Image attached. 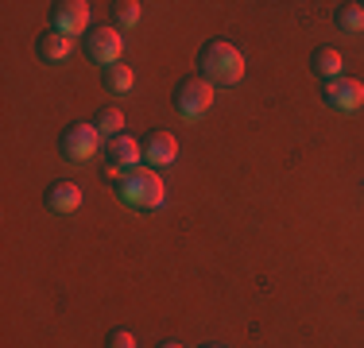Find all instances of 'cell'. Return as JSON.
I'll use <instances>...</instances> for the list:
<instances>
[{
	"instance_id": "obj_14",
	"label": "cell",
	"mask_w": 364,
	"mask_h": 348,
	"mask_svg": "<svg viewBox=\"0 0 364 348\" xmlns=\"http://www.w3.org/2000/svg\"><path fill=\"white\" fill-rule=\"evenodd\" d=\"M93 128L101 132V139H117L124 136V112L117 109V104H105V109L93 116Z\"/></svg>"
},
{
	"instance_id": "obj_17",
	"label": "cell",
	"mask_w": 364,
	"mask_h": 348,
	"mask_svg": "<svg viewBox=\"0 0 364 348\" xmlns=\"http://www.w3.org/2000/svg\"><path fill=\"white\" fill-rule=\"evenodd\" d=\"M105 348H136V337L128 333V329H109Z\"/></svg>"
},
{
	"instance_id": "obj_8",
	"label": "cell",
	"mask_w": 364,
	"mask_h": 348,
	"mask_svg": "<svg viewBox=\"0 0 364 348\" xmlns=\"http://www.w3.org/2000/svg\"><path fill=\"white\" fill-rule=\"evenodd\" d=\"M175 159H178V139H175V132H167V128L147 132V139H144V163H147V167L163 170V167H171Z\"/></svg>"
},
{
	"instance_id": "obj_11",
	"label": "cell",
	"mask_w": 364,
	"mask_h": 348,
	"mask_svg": "<svg viewBox=\"0 0 364 348\" xmlns=\"http://www.w3.org/2000/svg\"><path fill=\"white\" fill-rule=\"evenodd\" d=\"M36 55L47 66H58V62H66V58L74 55V39H70V35H63V31H43L36 39Z\"/></svg>"
},
{
	"instance_id": "obj_9",
	"label": "cell",
	"mask_w": 364,
	"mask_h": 348,
	"mask_svg": "<svg viewBox=\"0 0 364 348\" xmlns=\"http://www.w3.org/2000/svg\"><path fill=\"white\" fill-rule=\"evenodd\" d=\"M105 159L112 163L117 170H136L144 163V143L132 136H117V139H105Z\"/></svg>"
},
{
	"instance_id": "obj_10",
	"label": "cell",
	"mask_w": 364,
	"mask_h": 348,
	"mask_svg": "<svg viewBox=\"0 0 364 348\" xmlns=\"http://www.w3.org/2000/svg\"><path fill=\"white\" fill-rule=\"evenodd\" d=\"M43 205H47L50 213H77V209H82V186L70 178L50 182L47 194H43Z\"/></svg>"
},
{
	"instance_id": "obj_12",
	"label": "cell",
	"mask_w": 364,
	"mask_h": 348,
	"mask_svg": "<svg viewBox=\"0 0 364 348\" xmlns=\"http://www.w3.org/2000/svg\"><path fill=\"white\" fill-rule=\"evenodd\" d=\"M310 70H314L322 82H337L345 70V58L337 47H314V55H310Z\"/></svg>"
},
{
	"instance_id": "obj_15",
	"label": "cell",
	"mask_w": 364,
	"mask_h": 348,
	"mask_svg": "<svg viewBox=\"0 0 364 348\" xmlns=\"http://www.w3.org/2000/svg\"><path fill=\"white\" fill-rule=\"evenodd\" d=\"M333 20H337V28L349 31V35L364 31V4H357V0H345V4H337Z\"/></svg>"
},
{
	"instance_id": "obj_6",
	"label": "cell",
	"mask_w": 364,
	"mask_h": 348,
	"mask_svg": "<svg viewBox=\"0 0 364 348\" xmlns=\"http://www.w3.org/2000/svg\"><path fill=\"white\" fill-rule=\"evenodd\" d=\"M120 55H124V39H120V31L112 28V23H105V28H90V35H85V58L97 66H117Z\"/></svg>"
},
{
	"instance_id": "obj_18",
	"label": "cell",
	"mask_w": 364,
	"mask_h": 348,
	"mask_svg": "<svg viewBox=\"0 0 364 348\" xmlns=\"http://www.w3.org/2000/svg\"><path fill=\"white\" fill-rule=\"evenodd\" d=\"M159 348H182V344H178V341H163Z\"/></svg>"
},
{
	"instance_id": "obj_13",
	"label": "cell",
	"mask_w": 364,
	"mask_h": 348,
	"mask_svg": "<svg viewBox=\"0 0 364 348\" xmlns=\"http://www.w3.org/2000/svg\"><path fill=\"white\" fill-rule=\"evenodd\" d=\"M101 85H105L109 93H117V97H124V93L136 89V70L124 66V62H117V66H109L105 74H101Z\"/></svg>"
},
{
	"instance_id": "obj_4",
	"label": "cell",
	"mask_w": 364,
	"mask_h": 348,
	"mask_svg": "<svg viewBox=\"0 0 364 348\" xmlns=\"http://www.w3.org/2000/svg\"><path fill=\"white\" fill-rule=\"evenodd\" d=\"M171 104H175V112L182 120H202L205 112L213 109V85L205 82V77H182L175 85V93H171Z\"/></svg>"
},
{
	"instance_id": "obj_1",
	"label": "cell",
	"mask_w": 364,
	"mask_h": 348,
	"mask_svg": "<svg viewBox=\"0 0 364 348\" xmlns=\"http://www.w3.org/2000/svg\"><path fill=\"white\" fill-rule=\"evenodd\" d=\"M245 50L237 47V43L229 39H210L202 43V50H198V77H205L210 85H240L245 82Z\"/></svg>"
},
{
	"instance_id": "obj_5",
	"label": "cell",
	"mask_w": 364,
	"mask_h": 348,
	"mask_svg": "<svg viewBox=\"0 0 364 348\" xmlns=\"http://www.w3.org/2000/svg\"><path fill=\"white\" fill-rule=\"evenodd\" d=\"M90 12L93 8L85 4V0H55L50 4V31H63L77 39V35H90Z\"/></svg>"
},
{
	"instance_id": "obj_7",
	"label": "cell",
	"mask_w": 364,
	"mask_h": 348,
	"mask_svg": "<svg viewBox=\"0 0 364 348\" xmlns=\"http://www.w3.org/2000/svg\"><path fill=\"white\" fill-rule=\"evenodd\" d=\"M322 101H326L333 112H357L360 104H364V82L341 74L337 82H326V85H322Z\"/></svg>"
},
{
	"instance_id": "obj_3",
	"label": "cell",
	"mask_w": 364,
	"mask_h": 348,
	"mask_svg": "<svg viewBox=\"0 0 364 348\" xmlns=\"http://www.w3.org/2000/svg\"><path fill=\"white\" fill-rule=\"evenodd\" d=\"M101 147H105V139H101V132L93 124H85V120H74V124H66L58 132V155L66 163H90Z\"/></svg>"
},
{
	"instance_id": "obj_19",
	"label": "cell",
	"mask_w": 364,
	"mask_h": 348,
	"mask_svg": "<svg viewBox=\"0 0 364 348\" xmlns=\"http://www.w3.org/2000/svg\"><path fill=\"white\" fill-rule=\"evenodd\" d=\"M202 348H225V344H202Z\"/></svg>"
},
{
	"instance_id": "obj_16",
	"label": "cell",
	"mask_w": 364,
	"mask_h": 348,
	"mask_svg": "<svg viewBox=\"0 0 364 348\" xmlns=\"http://www.w3.org/2000/svg\"><path fill=\"white\" fill-rule=\"evenodd\" d=\"M140 12H144L140 0H117V4H112V28H117V31H132L136 23H140Z\"/></svg>"
},
{
	"instance_id": "obj_2",
	"label": "cell",
	"mask_w": 364,
	"mask_h": 348,
	"mask_svg": "<svg viewBox=\"0 0 364 348\" xmlns=\"http://www.w3.org/2000/svg\"><path fill=\"white\" fill-rule=\"evenodd\" d=\"M117 194H120L124 205L140 209V213H151V209H159L163 202H167V186H163L159 170H151V167L128 170L124 178L117 182Z\"/></svg>"
}]
</instances>
